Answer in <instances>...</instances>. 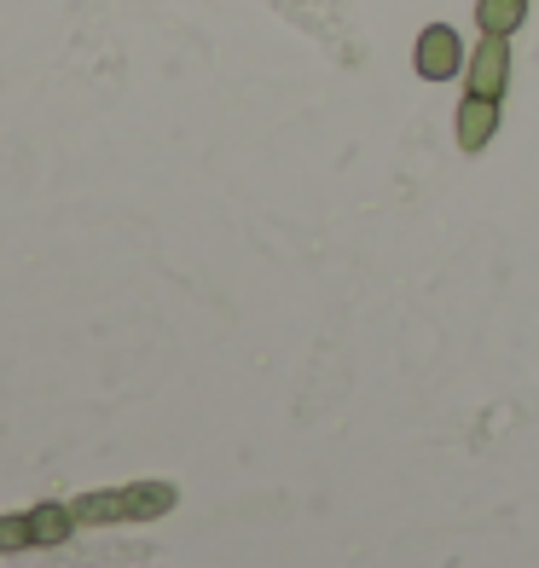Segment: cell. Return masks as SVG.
I'll list each match as a JSON object with an SVG mask.
<instances>
[{
    "mask_svg": "<svg viewBox=\"0 0 539 568\" xmlns=\"http://www.w3.org/2000/svg\"><path fill=\"white\" fill-rule=\"evenodd\" d=\"M23 546H35L30 510H23V516H0V551H23Z\"/></svg>",
    "mask_w": 539,
    "mask_h": 568,
    "instance_id": "obj_8",
    "label": "cell"
},
{
    "mask_svg": "<svg viewBox=\"0 0 539 568\" xmlns=\"http://www.w3.org/2000/svg\"><path fill=\"white\" fill-rule=\"evenodd\" d=\"M528 18V0H476V30L481 36H517Z\"/></svg>",
    "mask_w": 539,
    "mask_h": 568,
    "instance_id": "obj_5",
    "label": "cell"
},
{
    "mask_svg": "<svg viewBox=\"0 0 539 568\" xmlns=\"http://www.w3.org/2000/svg\"><path fill=\"white\" fill-rule=\"evenodd\" d=\"M452 134H458V145L470 151H487L494 145V134H499V99H481V93H465L458 99V116H452Z\"/></svg>",
    "mask_w": 539,
    "mask_h": 568,
    "instance_id": "obj_3",
    "label": "cell"
},
{
    "mask_svg": "<svg viewBox=\"0 0 539 568\" xmlns=\"http://www.w3.org/2000/svg\"><path fill=\"white\" fill-rule=\"evenodd\" d=\"M82 528L75 523V510L70 505H59V499H47V505H35L30 510V534H35V546H64V539Z\"/></svg>",
    "mask_w": 539,
    "mask_h": 568,
    "instance_id": "obj_4",
    "label": "cell"
},
{
    "mask_svg": "<svg viewBox=\"0 0 539 568\" xmlns=\"http://www.w3.org/2000/svg\"><path fill=\"white\" fill-rule=\"evenodd\" d=\"M163 510H174V487H169V481L128 487V516H163Z\"/></svg>",
    "mask_w": 539,
    "mask_h": 568,
    "instance_id": "obj_7",
    "label": "cell"
},
{
    "mask_svg": "<svg viewBox=\"0 0 539 568\" xmlns=\"http://www.w3.org/2000/svg\"><path fill=\"white\" fill-rule=\"evenodd\" d=\"M75 523L82 528H99V523H122L128 516V487H116V494H88V499H75Z\"/></svg>",
    "mask_w": 539,
    "mask_h": 568,
    "instance_id": "obj_6",
    "label": "cell"
},
{
    "mask_svg": "<svg viewBox=\"0 0 539 568\" xmlns=\"http://www.w3.org/2000/svg\"><path fill=\"white\" fill-rule=\"evenodd\" d=\"M465 59L470 53H465V41H458L452 23H429L413 47V64H418L424 82H452V75H465Z\"/></svg>",
    "mask_w": 539,
    "mask_h": 568,
    "instance_id": "obj_1",
    "label": "cell"
},
{
    "mask_svg": "<svg viewBox=\"0 0 539 568\" xmlns=\"http://www.w3.org/2000/svg\"><path fill=\"white\" fill-rule=\"evenodd\" d=\"M505 88H510V36H481L476 53L465 59V93L505 99Z\"/></svg>",
    "mask_w": 539,
    "mask_h": 568,
    "instance_id": "obj_2",
    "label": "cell"
}]
</instances>
